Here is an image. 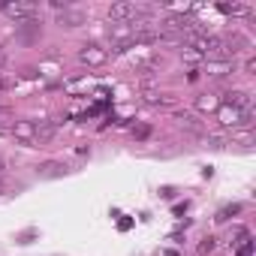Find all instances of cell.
Here are the masks:
<instances>
[{"mask_svg":"<svg viewBox=\"0 0 256 256\" xmlns=\"http://www.w3.org/2000/svg\"><path fill=\"white\" fill-rule=\"evenodd\" d=\"M217 114H220V124H223V126H232V130H238V126H247V124H250V108L226 106V108H217Z\"/></svg>","mask_w":256,"mask_h":256,"instance_id":"cell-1","label":"cell"},{"mask_svg":"<svg viewBox=\"0 0 256 256\" xmlns=\"http://www.w3.org/2000/svg\"><path fill=\"white\" fill-rule=\"evenodd\" d=\"M78 60L88 64V66H102V64L108 60V52L100 48V46H84V48L78 52Z\"/></svg>","mask_w":256,"mask_h":256,"instance_id":"cell-2","label":"cell"},{"mask_svg":"<svg viewBox=\"0 0 256 256\" xmlns=\"http://www.w3.org/2000/svg\"><path fill=\"white\" fill-rule=\"evenodd\" d=\"M136 6L133 4H112V10H108V16L118 22V24H126V22H130V18H136Z\"/></svg>","mask_w":256,"mask_h":256,"instance_id":"cell-3","label":"cell"},{"mask_svg":"<svg viewBox=\"0 0 256 256\" xmlns=\"http://www.w3.org/2000/svg\"><path fill=\"white\" fill-rule=\"evenodd\" d=\"M12 136L22 139V142H36V124L34 120H16Z\"/></svg>","mask_w":256,"mask_h":256,"instance_id":"cell-4","label":"cell"},{"mask_svg":"<svg viewBox=\"0 0 256 256\" xmlns=\"http://www.w3.org/2000/svg\"><path fill=\"white\" fill-rule=\"evenodd\" d=\"M4 12L12 16V18H34L36 16V6L34 4H6Z\"/></svg>","mask_w":256,"mask_h":256,"instance_id":"cell-5","label":"cell"},{"mask_svg":"<svg viewBox=\"0 0 256 256\" xmlns=\"http://www.w3.org/2000/svg\"><path fill=\"white\" fill-rule=\"evenodd\" d=\"M196 108H199V112H217V108H220V100L211 96V94H205V96L196 100Z\"/></svg>","mask_w":256,"mask_h":256,"instance_id":"cell-6","label":"cell"},{"mask_svg":"<svg viewBox=\"0 0 256 256\" xmlns=\"http://www.w3.org/2000/svg\"><path fill=\"white\" fill-rule=\"evenodd\" d=\"M66 172V166H60V163H46V166H40V175L42 178H54V175H64Z\"/></svg>","mask_w":256,"mask_h":256,"instance_id":"cell-7","label":"cell"},{"mask_svg":"<svg viewBox=\"0 0 256 256\" xmlns=\"http://www.w3.org/2000/svg\"><path fill=\"white\" fill-rule=\"evenodd\" d=\"M52 136H54V126L52 124H40L36 126V142H48Z\"/></svg>","mask_w":256,"mask_h":256,"instance_id":"cell-8","label":"cell"},{"mask_svg":"<svg viewBox=\"0 0 256 256\" xmlns=\"http://www.w3.org/2000/svg\"><path fill=\"white\" fill-rule=\"evenodd\" d=\"M184 58H187V60H190V64H196V60H199V58H202V54H199V52H196V48H184Z\"/></svg>","mask_w":256,"mask_h":256,"instance_id":"cell-9","label":"cell"},{"mask_svg":"<svg viewBox=\"0 0 256 256\" xmlns=\"http://www.w3.org/2000/svg\"><path fill=\"white\" fill-rule=\"evenodd\" d=\"M148 133H151V130H148V126H139V130H136V139H145Z\"/></svg>","mask_w":256,"mask_h":256,"instance_id":"cell-10","label":"cell"},{"mask_svg":"<svg viewBox=\"0 0 256 256\" xmlns=\"http://www.w3.org/2000/svg\"><path fill=\"white\" fill-rule=\"evenodd\" d=\"M4 64H6V52H4V48H0V66H4Z\"/></svg>","mask_w":256,"mask_h":256,"instance_id":"cell-11","label":"cell"}]
</instances>
